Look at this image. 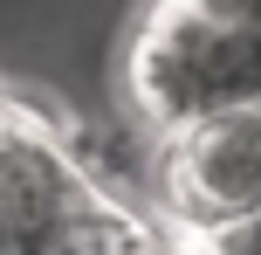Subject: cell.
<instances>
[{"label": "cell", "mask_w": 261, "mask_h": 255, "mask_svg": "<svg viewBox=\"0 0 261 255\" xmlns=\"http://www.w3.org/2000/svg\"><path fill=\"white\" fill-rule=\"evenodd\" d=\"M186 255H261V207L241 221H220V228H179Z\"/></svg>", "instance_id": "obj_3"}, {"label": "cell", "mask_w": 261, "mask_h": 255, "mask_svg": "<svg viewBox=\"0 0 261 255\" xmlns=\"http://www.w3.org/2000/svg\"><path fill=\"white\" fill-rule=\"evenodd\" d=\"M206 14H220V21H234V28H261V0H199Z\"/></svg>", "instance_id": "obj_4"}, {"label": "cell", "mask_w": 261, "mask_h": 255, "mask_svg": "<svg viewBox=\"0 0 261 255\" xmlns=\"http://www.w3.org/2000/svg\"><path fill=\"white\" fill-rule=\"evenodd\" d=\"M124 90L151 138L227 104H261V28H234L199 0H158L124 55Z\"/></svg>", "instance_id": "obj_1"}, {"label": "cell", "mask_w": 261, "mask_h": 255, "mask_svg": "<svg viewBox=\"0 0 261 255\" xmlns=\"http://www.w3.org/2000/svg\"><path fill=\"white\" fill-rule=\"evenodd\" d=\"M165 207L179 228H220L261 207V104L206 110L165 138Z\"/></svg>", "instance_id": "obj_2"}]
</instances>
